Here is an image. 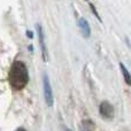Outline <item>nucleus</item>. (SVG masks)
<instances>
[{
  "label": "nucleus",
  "mask_w": 131,
  "mask_h": 131,
  "mask_svg": "<svg viewBox=\"0 0 131 131\" xmlns=\"http://www.w3.org/2000/svg\"><path fill=\"white\" fill-rule=\"evenodd\" d=\"M9 84L15 90H22L29 81V74L25 64L21 61H15L9 70Z\"/></svg>",
  "instance_id": "nucleus-1"
},
{
  "label": "nucleus",
  "mask_w": 131,
  "mask_h": 131,
  "mask_svg": "<svg viewBox=\"0 0 131 131\" xmlns=\"http://www.w3.org/2000/svg\"><path fill=\"white\" fill-rule=\"evenodd\" d=\"M44 94H45V100L48 107L53 106V92L51 89L50 79H48L47 75H44Z\"/></svg>",
  "instance_id": "nucleus-2"
},
{
  "label": "nucleus",
  "mask_w": 131,
  "mask_h": 131,
  "mask_svg": "<svg viewBox=\"0 0 131 131\" xmlns=\"http://www.w3.org/2000/svg\"><path fill=\"white\" fill-rule=\"evenodd\" d=\"M100 114H101L104 117L107 118H111L113 116V107L109 102L105 101L100 105Z\"/></svg>",
  "instance_id": "nucleus-3"
},
{
  "label": "nucleus",
  "mask_w": 131,
  "mask_h": 131,
  "mask_svg": "<svg viewBox=\"0 0 131 131\" xmlns=\"http://www.w3.org/2000/svg\"><path fill=\"white\" fill-rule=\"evenodd\" d=\"M37 31H38V36H39V40H40V45H41V52H43V58L44 60H47L46 57V46H45V39H44V32L41 29L40 25H37Z\"/></svg>",
  "instance_id": "nucleus-4"
},
{
  "label": "nucleus",
  "mask_w": 131,
  "mask_h": 131,
  "mask_svg": "<svg viewBox=\"0 0 131 131\" xmlns=\"http://www.w3.org/2000/svg\"><path fill=\"white\" fill-rule=\"evenodd\" d=\"M79 28H81V30H82L84 36H86V37L90 36V27H89L88 22H86L84 18H81V20H79Z\"/></svg>",
  "instance_id": "nucleus-5"
},
{
  "label": "nucleus",
  "mask_w": 131,
  "mask_h": 131,
  "mask_svg": "<svg viewBox=\"0 0 131 131\" xmlns=\"http://www.w3.org/2000/svg\"><path fill=\"white\" fill-rule=\"evenodd\" d=\"M120 67H121V70H122V72H123V76H124V79H125V82H127V84H130V83H131V81H130V75H129V72H128L127 68H125L124 64H122V63L120 64Z\"/></svg>",
  "instance_id": "nucleus-6"
},
{
  "label": "nucleus",
  "mask_w": 131,
  "mask_h": 131,
  "mask_svg": "<svg viewBox=\"0 0 131 131\" xmlns=\"http://www.w3.org/2000/svg\"><path fill=\"white\" fill-rule=\"evenodd\" d=\"M82 131H91V123L89 121H84L82 124Z\"/></svg>",
  "instance_id": "nucleus-7"
},
{
  "label": "nucleus",
  "mask_w": 131,
  "mask_h": 131,
  "mask_svg": "<svg viewBox=\"0 0 131 131\" xmlns=\"http://www.w3.org/2000/svg\"><path fill=\"white\" fill-rule=\"evenodd\" d=\"M16 131H25V130H24V129H17Z\"/></svg>",
  "instance_id": "nucleus-8"
}]
</instances>
